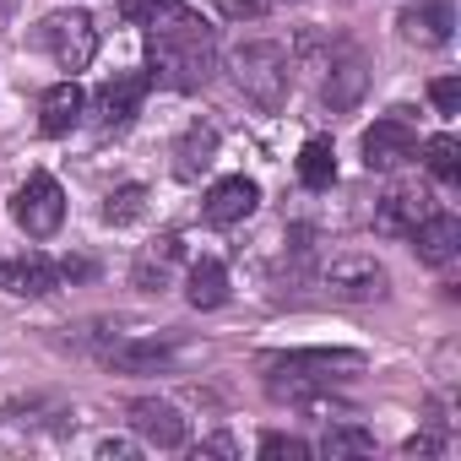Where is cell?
<instances>
[{
	"mask_svg": "<svg viewBox=\"0 0 461 461\" xmlns=\"http://www.w3.org/2000/svg\"><path fill=\"white\" fill-rule=\"evenodd\" d=\"M147 66H152V77L163 87L201 93L212 82V71H217V39H212V28L195 12L174 6L168 17H158L147 28Z\"/></svg>",
	"mask_w": 461,
	"mask_h": 461,
	"instance_id": "1",
	"label": "cell"
},
{
	"mask_svg": "<svg viewBox=\"0 0 461 461\" xmlns=\"http://www.w3.org/2000/svg\"><path fill=\"white\" fill-rule=\"evenodd\" d=\"M358 369H364V353L304 348V353L267 358V391H272V396H288V402H310V396L331 391L337 380H348V375H358Z\"/></svg>",
	"mask_w": 461,
	"mask_h": 461,
	"instance_id": "2",
	"label": "cell"
},
{
	"mask_svg": "<svg viewBox=\"0 0 461 461\" xmlns=\"http://www.w3.org/2000/svg\"><path fill=\"white\" fill-rule=\"evenodd\" d=\"M228 77H234V87L250 104L283 109L288 104V87H294V55L277 39H245V44L228 50Z\"/></svg>",
	"mask_w": 461,
	"mask_h": 461,
	"instance_id": "3",
	"label": "cell"
},
{
	"mask_svg": "<svg viewBox=\"0 0 461 461\" xmlns=\"http://www.w3.org/2000/svg\"><path fill=\"white\" fill-rule=\"evenodd\" d=\"M98 358H104L114 375H168V369L185 358V348L168 342V337H158V331H147V326H131V331L109 337V342L98 348Z\"/></svg>",
	"mask_w": 461,
	"mask_h": 461,
	"instance_id": "4",
	"label": "cell"
},
{
	"mask_svg": "<svg viewBox=\"0 0 461 461\" xmlns=\"http://www.w3.org/2000/svg\"><path fill=\"white\" fill-rule=\"evenodd\" d=\"M39 44L50 50V60L60 66V71H87L93 66V55H98V23L87 17V12H50L44 23H39Z\"/></svg>",
	"mask_w": 461,
	"mask_h": 461,
	"instance_id": "5",
	"label": "cell"
},
{
	"mask_svg": "<svg viewBox=\"0 0 461 461\" xmlns=\"http://www.w3.org/2000/svg\"><path fill=\"white\" fill-rule=\"evenodd\" d=\"M12 217H17V228H23L28 240H50L55 228L66 222V190H60V179L55 174H28L17 185V195H12Z\"/></svg>",
	"mask_w": 461,
	"mask_h": 461,
	"instance_id": "6",
	"label": "cell"
},
{
	"mask_svg": "<svg viewBox=\"0 0 461 461\" xmlns=\"http://www.w3.org/2000/svg\"><path fill=\"white\" fill-rule=\"evenodd\" d=\"M321 288H326L337 304H369V299H385L391 277H385V267H380L375 256L353 250V256H331V261L321 267Z\"/></svg>",
	"mask_w": 461,
	"mask_h": 461,
	"instance_id": "7",
	"label": "cell"
},
{
	"mask_svg": "<svg viewBox=\"0 0 461 461\" xmlns=\"http://www.w3.org/2000/svg\"><path fill=\"white\" fill-rule=\"evenodd\" d=\"M364 93H369V60H364V50H358V44H337L331 60H326L321 104H326L331 114H348V109L364 104Z\"/></svg>",
	"mask_w": 461,
	"mask_h": 461,
	"instance_id": "8",
	"label": "cell"
},
{
	"mask_svg": "<svg viewBox=\"0 0 461 461\" xmlns=\"http://www.w3.org/2000/svg\"><path fill=\"white\" fill-rule=\"evenodd\" d=\"M429 212H434V190L418 185V179H396L380 195V206H375V228H380V234H391V240H407Z\"/></svg>",
	"mask_w": 461,
	"mask_h": 461,
	"instance_id": "9",
	"label": "cell"
},
{
	"mask_svg": "<svg viewBox=\"0 0 461 461\" xmlns=\"http://www.w3.org/2000/svg\"><path fill=\"white\" fill-rule=\"evenodd\" d=\"M131 429H136L141 445H158V450H179L190 439L185 412L174 402H163V396H136L131 402Z\"/></svg>",
	"mask_w": 461,
	"mask_h": 461,
	"instance_id": "10",
	"label": "cell"
},
{
	"mask_svg": "<svg viewBox=\"0 0 461 461\" xmlns=\"http://www.w3.org/2000/svg\"><path fill=\"white\" fill-rule=\"evenodd\" d=\"M412 152H418V136H412L407 114H385L364 131V163L369 168H402Z\"/></svg>",
	"mask_w": 461,
	"mask_h": 461,
	"instance_id": "11",
	"label": "cell"
},
{
	"mask_svg": "<svg viewBox=\"0 0 461 461\" xmlns=\"http://www.w3.org/2000/svg\"><path fill=\"white\" fill-rule=\"evenodd\" d=\"M261 206V185L256 179H245V174H228V179H217L212 190H206V222L212 228H234V222H245L250 212Z\"/></svg>",
	"mask_w": 461,
	"mask_h": 461,
	"instance_id": "12",
	"label": "cell"
},
{
	"mask_svg": "<svg viewBox=\"0 0 461 461\" xmlns=\"http://www.w3.org/2000/svg\"><path fill=\"white\" fill-rule=\"evenodd\" d=\"M179 272H185V240L163 234V240H152V245L136 256L131 283H136L141 294H163V288H174V277H179Z\"/></svg>",
	"mask_w": 461,
	"mask_h": 461,
	"instance_id": "13",
	"label": "cell"
},
{
	"mask_svg": "<svg viewBox=\"0 0 461 461\" xmlns=\"http://www.w3.org/2000/svg\"><path fill=\"white\" fill-rule=\"evenodd\" d=\"M147 87H152V77H141V71H125V77L104 82V87H98V98H93L98 125H104V131L131 125V120H136V109H141V98H147Z\"/></svg>",
	"mask_w": 461,
	"mask_h": 461,
	"instance_id": "14",
	"label": "cell"
},
{
	"mask_svg": "<svg viewBox=\"0 0 461 461\" xmlns=\"http://www.w3.org/2000/svg\"><path fill=\"white\" fill-rule=\"evenodd\" d=\"M407 240H412V250H418V261H423V267H450V261L461 256V222H456L450 212H439V206H434V212L412 228V234H407Z\"/></svg>",
	"mask_w": 461,
	"mask_h": 461,
	"instance_id": "15",
	"label": "cell"
},
{
	"mask_svg": "<svg viewBox=\"0 0 461 461\" xmlns=\"http://www.w3.org/2000/svg\"><path fill=\"white\" fill-rule=\"evenodd\" d=\"M0 288L17 294V299H44L60 288V267L44 256H17V261H0Z\"/></svg>",
	"mask_w": 461,
	"mask_h": 461,
	"instance_id": "16",
	"label": "cell"
},
{
	"mask_svg": "<svg viewBox=\"0 0 461 461\" xmlns=\"http://www.w3.org/2000/svg\"><path fill=\"white\" fill-rule=\"evenodd\" d=\"M82 109H87V93L66 77V82H55L44 98H39V125H44V136H66L77 120H82Z\"/></svg>",
	"mask_w": 461,
	"mask_h": 461,
	"instance_id": "17",
	"label": "cell"
},
{
	"mask_svg": "<svg viewBox=\"0 0 461 461\" xmlns=\"http://www.w3.org/2000/svg\"><path fill=\"white\" fill-rule=\"evenodd\" d=\"M396 28H402V39H407V44L434 50V44H445V39H450V6H445V0H423V6H407Z\"/></svg>",
	"mask_w": 461,
	"mask_h": 461,
	"instance_id": "18",
	"label": "cell"
},
{
	"mask_svg": "<svg viewBox=\"0 0 461 461\" xmlns=\"http://www.w3.org/2000/svg\"><path fill=\"white\" fill-rule=\"evenodd\" d=\"M185 299H190L195 310H217V304L228 299V267L212 261V256L190 261V267H185Z\"/></svg>",
	"mask_w": 461,
	"mask_h": 461,
	"instance_id": "19",
	"label": "cell"
},
{
	"mask_svg": "<svg viewBox=\"0 0 461 461\" xmlns=\"http://www.w3.org/2000/svg\"><path fill=\"white\" fill-rule=\"evenodd\" d=\"M212 152H217V131L195 120V125L179 136V147H174V158H179V163H174V174H179V179H195V174L212 163Z\"/></svg>",
	"mask_w": 461,
	"mask_h": 461,
	"instance_id": "20",
	"label": "cell"
},
{
	"mask_svg": "<svg viewBox=\"0 0 461 461\" xmlns=\"http://www.w3.org/2000/svg\"><path fill=\"white\" fill-rule=\"evenodd\" d=\"M331 179H337V147L326 136H310L304 152H299V185L304 190H331Z\"/></svg>",
	"mask_w": 461,
	"mask_h": 461,
	"instance_id": "21",
	"label": "cell"
},
{
	"mask_svg": "<svg viewBox=\"0 0 461 461\" xmlns=\"http://www.w3.org/2000/svg\"><path fill=\"white\" fill-rule=\"evenodd\" d=\"M326 461H342V456H369L375 450V434L369 429H358V423H331L326 434H321V445H315Z\"/></svg>",
	"mask_w": 461,
	"mask_h": 461,
	"instance_id": "22",
	"label": "cell"
},
{
	"mask_svg": "<svg viewBox=\"0 0 461 461\" xmlns=\"http://www.w3.org/2000/svg\"><path fill=\"white\" fill-rule=\"evenodd\" d=\"M423 163H429L434 179L456 185V179H461V141H456V136H429V141H423Z\"/></svg>",
	"mask_w": 461,
	"mask_h": 461,
	"instance_id": "23",
	"label": "cell"
},
{
	"mask_svg": "<svg viewBox=\"0 0 461 461\" xmlns=\"http://www.w3.org/2000/svg\"><path fill=\"white\" fill-rule=\"evenodd\" d=\"M141 212H147V185H120V190H109V201H104V222H114V228L136 222Z\"/></svg>",
	"mask_w": 461,
	"mask_h": 461,
	"instance_id": "24",
	"label": "cell"
},
{
	"mask_svg": "<svg viewBox=\"0 0 461 461\" xmlns=\"http://www.w3.org/2000/svg\"><path fill=\"white\" fill-rule=\"evenodd\" d=\"M179 6V0H120V17L125 23H136V28H152L158 17H168Z\"/></svg>",
	"mask_w": 461,
	"mask_h": 461,
	"instance_id": "25",
	"label": "cell"
},
{
	"mask_svg": "<svg viewBox=\"0 0 461 461\" xmlns=\"http://www.w3.org/2000/svg\"><path fill=\"white\" fill-rule=\"evenodd\" d=\"M315 445H304V439H294V434H267L261 439V456L267 461H304Z\"/></svg>",
	"mask_w": 461,
	"mask_h": 461,
	"instance_id": "26",
	"label": "cell"
},
{
	"mask_svg": "<svg viewBox=\"0 0 461 461\" xmlns=\"http://www.w3.org/2000/svg\"><path fill=\"white\" fill-rule=\"evenodd\" d=\"M429 98H434V109H439V114H461V82H456V77L429 82Z\"/></svg>",
	"mask_w": 461,
	"mask_h": 461,
	"instance_id": "27",
	"label": "cell"
},
{
	"mask_svg": "<svg viewBox=\"0 0 461 461\" xmlns=\"http://www.w3.org/2000/svg\"><path fill=\"white\" fill-rule=\"evenodd\" d=\"M217 12H222L228 23H250V17L267 12V0H217Z\"/></svg>",
	"mask_w": 461,
	"mask_h": 461,
	"instance_id": "28",
	"label": "cell"
},
{
	"mask_svg": "<svg viewBox=\"0 0 461 461\" xmlns=\"http://www.w3.org/2000/svg\"><path fill=\"white\" fill-rule=\"evenodd\" d=\"M136 450H141L136 439H98V456H104V461H131Z\"/></svg>",
	"mask_w": 461,
	"mask_h": 461,
	"instance_id": "29",
	"label": "cell"
},
{
	"mask_svg": "<svg viewBox=\"0 0 461 461\" xmlns=\"http://www.w3.org/2000/svg\"><path fill=\"white\" fill-rule=\"evenodd\" d=\"M201 456H240V450H234L228 434H212V439H201Z\"/></svg>",
	"mask_w": 461,
	"mask_h": 461,
	"instance_id": "30",
	"label": "cell"
},
{
	"mask_svg": "<svg viewBox=\"0 0 461 461\" xmlns=\"http://www.w3.org/2000/svg\"><path fill=\"white\" fill-rule=\"evenodd\" d=\"M434 450H439L434 434H412V439H407V456H434Z\"/></svg>",
	"mask_w": 461,
	"mask_h": 461,
	"instance_id": "31",
	"label": "cell"
}]
</instances>
